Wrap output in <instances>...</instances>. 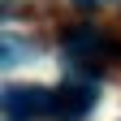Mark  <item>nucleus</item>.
<instances>
[{
	"instance_id": "f257e3e1",
	"label": "nucleus",
	"mask_w": 121,
	"mask_h": 121,
	"mask_svg": "<svg viewBox=\"0 0 121 121\" xmlns=\"http://www.w3.org/2000/svg\"><path fill=\"white\" fill-rule=\"evenodd\" d=\"M52 117V91L48 86H4V121H39Z\"/></svg>"
},
{
	"instance_id": "f03ea898",
	"label": "nucleus",
	"mask_w": 121,
	"mask_h": 121,
	"mask_svg": "<svg viewBox=\"0 0 121 121\" xmlns=\"http://www.w3.org/2000/svg\"><path fill=\"white\" fill-rule=\"evenodd\" d=\"M95 108V86L91 82H65L52 91V121H82Z\"/></svg>"
},
{
	"instance_id": "7ed1b4c3",
	"label": "nucleus",
	"mask_w": 121,
	"mask_h": 121,
	"mask_svg": "<svg viewBox=\"0 0 121 121\" xmlns=\"http://www.w3.org/2000/svg\"><path fill=\"white\" fill-rule=\"evenodd\" d=\"M78 4H104V0H78Z\"/></svg>"
}]
</instances>
